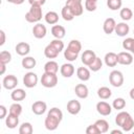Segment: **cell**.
Segmentation results:
<instances>
[{"label": "cell", "instance_id": "6da1fadb", "mask_svg": "<svg viewBox=\"0 0 134 134\" xmlns=\"http://www.w3.org/2000/svg\"><path fill=\"white\" fill-rule=\"evenodd\" d=\"M115 124L122 129L125 132H130L134 127V119L130 115V113L126 111H120L115 116Z\"/></svg>", "mask_w": 134, "mask_h": 134}, {"label": "cell", "instance_id": "7a4b0ae2", "mask_svg": "<svg viewBox=\"0 0 134 134\" xmlns=\"http://www.w3.org/2000/svg\"><path fill=\"white\" fill-rule=\"evenodd\" d=\"M42 17H43L42 6L40 5H30L29 10L25 14V20L28 23H39Z\"/></svg>", "mask_w": 134, "mask_h": 134}, {"label": "cell", "instance_id": "3957f363", "mask_svg": "<svg viewBox=\"0 0 134 134\" xmlns=\"http://www.w3.org/2000/svg\"><path fill=\"white\" fill-rule=\"evenodd\" d=\"M41 84L45 88H53L58 84V76L54 73H47L44 72L41 77Z\"/></svg>", "mask_w": 134, "mask_h": 134}, {"label": "cell", "instance_id": "277c9868", "mask_svg": "<svg viewBox=\"0 0 134 134\" xmlns=\"http://www.w3.org/2000/svg\"><path fill=\"white\" fill-rule=\"evenodd\" d=\"M109 82L113 87H121L124 84V74L119 70H112L109 74Z\"/></svg>", "mask_w": 134, "mask_h": 134}, {"label": "cell", "instance_id": "5b68a950", "mask_svg": "<svg viewBox=\"0 0 134 134\" xmlns=\"http://www.w3.org/2000/svg\"><path fill=\"white\" fill-rule=\"evenodd\" d=\"M65 5L69 6L71 8V10L73 12L75 17L81 16L84 12V6L82 3V0H67Z\"/></svg>", "mask_w": 134, "mask_h": 134}, {"label": "cell", "instance_id": "8992f818", "mask_svg": "<svg viewBox=\"0 0 134 134\" xmlns=\"http://www.w3.org/2000/svg\"><path fill=\"white\" fill-rule=\"evenodd\" d=\"M38 81H39L38 75L35 72H31V71L25 73L24 76H23V85L26 88H34V87H36L37 84H38Z\"/></svg>", "mask_w": 134, "mask_h": 134}, {"label": "cell", "instance_id": "52a82bcc", "mask_svg": "<svg viewBox=\"0 0 134 134\" xmlns=\"http://www.w3.org/2000/svg\"><path fill=\"white\" fill-rule=\"evenodd\" d=\"M2 85L7 90H14L18 85V79L14 74H8V75L4 76V79L2 81Z\"/></svg>", "mask_w": 134, "mask_h": 134}, {"label": "cell", "instance_id": "ba28073f", "mask_svg": "<svg viewBox=\"0 0 134 134\" xmlns=\"http://www.w3.org/2000/svg\"><path fill=\"white\" fill-rule=\"evenodd\" d=\"M96 111L103 115V116H108L111 114V111H112V106L110 104H108L107 102H98L96 104Z\"/></svg>", "mask_w": 134, "mask_h": 134}, {"label": "cell", "instance_id": "9c48e42d", "mask_svg": "<svg viewBox=\"0 0 134 134\" xmlns=\"http://www.w3.org/2000/svg\"><path fill=\"white\" fill-rule=\"evenodd\" d=\"M47 34V28L42 23H37L32 27V35L36 39H43Z\"/></svg>", "mask_w": 134, "mask_h": 134}, {"label": "cell", "instance_id": "30bf717a", "mask_svg": "<svg viewBox=\"0 0 134 134\" xmlns=\"http://www.w3.org/2000/svg\"><path fill=\"white\" fill-rule=\"evenodd\" d=\"M60 122H61L60 119H58L57 117H53V116L47 114V116H46V118H45V121H44V126H45V128H46L47 130H49V131H54V130L59 127Z\"/></svg>", "mask_w": 134, "mask_h": 134}, {"label": "cell", "instance_id": "8fae6325", "mask_svg": "<svg viewBox=\"0 0 134 134\" xmlns=\"http://www.w3.org/2000/svg\"><path fill=\"white\" fill-rule=\"evenodd\" d=\"M47 110V105L43 100H37L31 105V111L36 115H42L46 112Z\"/></svg>", "mask_w": 134, "mask_h": 134}, {"label": "cell", "instance_id": "7c38bea8", "mask_svg": "<svg viewBox=\"0 0 134 134\" xmlns=\"http://www.w3.org/2000/svg\"><path fill=\"white\" fill-rule=\"evenodd\" d=\"M82 109V105L79 100H75V99H71L67 103V111L71 114V115H76L80 113Z\"/></svg>", "mask_w": 134, "mask_h": 134}, {"label": "cell", "instance_id": "4fadbf2b", "mask_svg": "<svg viewBox=\"0 0 134 134\" xmlns=\"http://www.w3.org/2000/svg\"><path fill=\"white\" fill-rule=\"evenodd\" d=\"M117 60H118V64L130 65L133 62V55L128 51H121L117 53Z\"/></svg>", "mask_w": 134, "mask_h": 134}, {"label": "cell", "instance_id": "5bb4252c", "mask_svg": "<svg viewBox=\"0 0 134 134\" xmlns=\"http://www.w3.org/2000/svg\"><path fill=\"white\" fill-rule=\"evenodd\" d=\"M82 63L84 64V65H86V66H89L94 60H95V58H96V54H95V52L94 51H92V50H90V49H87V50H85L83 53H82Z\"/></svg>", "mask_w": 134, "mask_h": 134}, {"label": "cell", "instance_id": "9a60e30c", "mask_svg": "<svg viewBox=\"0 0 134 134\" xmlns=\"http://www.w3.org/2000/svg\"><path fill=\"white\" fill-rule=\"evenodd\" d=\"M74 93L79 98H87L89 95V90L85 84H77L74 87Z\"/></svg>", "mask_w": 134, "mask_h": 134}, {"label": "cell", "instance_id": "2e32d148", "mask_svg": "<svg viewBox=\"0 0 134 134\" xmlns=\"http://www.w3.org/2000/svg\"><path fill=\"white\" fill-rule=\"evenodd\" d=\"M15 50H16V52H17L19 55H21V57H26V55L29 53V51H30V46H29V44L26 43V42H20V43H18V44L16 45Z\"/></svg>", "mask_w": 134, "mask_h": 134}, {"label": "cell", "instance_id": "e0dca14e", "mask_svg": "<svg viewBox=\"0 0 134 134\" xmlns=\"http://www.w3.org/2000/svg\"><path fill=\"white\" fill-rule=\"evenodd\" d=\"M115 26H116V22L113 18H107L104 21L103 24V29L105 31V34L107 35H111L114 30H115Z\"/></svg>", "mask_w": 134, "mask_h": 134}, {"label": "cell", "instance_id": "ac0fdd59", "mask_svg": "<svg viewBox=\"0 0 134 134\" xmlns=\"http://www.w3.org/2000/svg\"><path fill=\"white\" fill-rule=\"evenodd\" d=\"M130 31V27L126 22H119L115 26L114 32L119 37H126Z\"/></svg>", "mask_w": 134, "mask_h": 134}, {"label": "cell", "instance_id": "d6986e66", "mask_svg": "<svg viewBox=\"0 0 134 134\" xmlns=\"http://www.w3.org/2000/svg\"><path fill=\"white\" fill-rule=\"evenodd\" d=\"M60 72L64 77H71L74 73V66L71 63H65L61 66Z\"/></svg>", "mask_w": 134, "mask_h": 134}, {"label": "cell", "instance_id": "ffe728a7", "mask_svg": "<svg viewBox=\"0 0 134 134\" xmlns=\"http://www.w3.org/2000/svg\"><path fill=\"white\" fill-rule=\"evenodd\" d=\"M104 61H105V64L108 67H115L118 63L117 54L115 52H108V53H106V55L104 58Z\"/></svg>", "mask_w": 134, "mask_h": 134}, {"label": "cell", "instance_id": "44dd1931", "mask_svg": "<svg viewBox=\"0 0 134 134\" xmlns=\"http://www.w3.org/2000/svg\"><path fill=\"white\" fill-rule=\"evenodd\" d=\"M90 69H88L87 67H79L76 69V75L77 77L83 81V82H87L89 81L90 76H91V73H90Z\"/></svg>", "mask_w": 134, "mask_h": 134}, {"label": "cell", "instance_id": "7402d4cb", "mask_svg": "<svg viewBox=\"0 0 134 134\" xmlns=\"http://www.w3.org/2000/svg\"><path fill=\"white\" fill-rule=\"evenodd\" d=\"M5 125L8 129H15L19 125V116L8 113V115L5 117Z\"/></svg>", "mask_w": 134, "mask_h": 134}, {"label": "cell", "instance_id": "603a6c76", "mask_svg": "<svg viewBox=\"0 0 134 134\" xmlns=\"http://www.w3.org/2000/svg\"><path fill=\"white\" fill-rule=\"evenodd\" d=\"M10 97L15 102H21L26 97V92L21 88H15L10 93Z\"/></svg>", "mask_w": 134, "mask_h": 134}, {"label": "cell", "instance_id": "cb8c5ba5", "mask_svg": "<svg viewBox=\"0 0 134 134\" xmlns=\"http://www.w3.org/2000/svg\"><path fill=\"white\" fill-rule=\"evenodd\" d=\"M66 30L65 27L62 25H53L51 27V35L54 37V39H63L65 37Z\"/></svg>", "mask_w": 134, "mask_h": 134}, {"label": "cell", "instance_id": "d4e9b609", "mask_svg": "<svg viewBox=\"0 0 134 134\" xmlns=\"http://www.w3.org/2000/svg\"><path fill=\"white\" fill-rule=\"evenodd\" d=\"M21 64H22V67L24 69H32L34 67H36L37 65V61L34 57H24L21 61Z\"/></svg>", "mask_w": 134, "mask_h": 134}, {"label": "cell", "instance_id": "484cf974", "mask_svg": "<svg viewBox=\"0 0 134 134\" xmlns=\"http://www.w3.org/2000/svg\"><path fill=\"white\" fill-rule=\"evenodd\" d=\"M58 71H59V64L55 61H48L47 63H45V65H44V72L57 74Z\"/></svg>", "mask_w": 134, "mask_h": 134}, {"label": "cell", "instance_id": "4316f807", "mask_svg": "<svg viewBox=\"0 0 134 134\" xmlns=\"http://www.w3.org/2000/svg\"><path fill=\"white\" fill-rule=\"evenodd\" d=\"M59 51L49 43L45 48H44V55L47 58V59H55L58 55H59Z\"/></svg>", "mask_w": 134, "mask_h": 134}, {"label": "cell", "instance_id": "83f0119b", "mask_svg": "<svg viewBox=\"0 0 134 134\" xmlns=\"http://www.w3.org/2000/svg\"><path fill=\"white\" fill-rule=\"evenodd\" d=\"M44 19H45L46 23H48V24H50V25H54V24H57L58 21H59V15H58L55 12L50 10V12H48V13L44 16Z\"/></svg>", "mask_w": 134, "mask_h": 134}, {"label": "cell", "instance_id": "f1b7e54d", "mask_svg": "<svg viewBox=\"0 0 134 134\" xmlns=\"http://www.w3.org/2000/svg\"><path fill=\"white\" fill-rule=\"evenodd\" d=\"M61 15H62V17H63V19H64L65 21H71V20H73L74 17H75L74 14H73V12L71 10V8H70L69 6H67V5H65V6L62 8Z\"/></svg>", "mask_w": 134, "mask_h": 134}, {"label": "cell", "instance_id": "f546056e", "mask_svg": "<svg viewBox=\"0 0 134 134\" xmlns=\"http://www.w3.org/2000/svg\"><path fill=\"white\" fill-rule=\"evenodd\" d=\"M97 95H98V97L102 98V99H108V98L111 97L112 91H111L110 88L104 86V87H100V88L97 89Z\"/></svg>", "mask_w": 134, "mask_h": 134}, {"label": "cell", "instance_id": "4dcf8cb0", "mask_svg": "<svg viewBox=\"0 0 134 134\" xmlns=\"http://www.w3.org/2000/svg\"><path fill=\"white\" fill-rule=\"evenodd\" d=\"M94 124H95V126L98 129L100 134L102 133H107L109 131V122L106 119H97Z\"/></svg>", "mask_w": 134, "mask_h": 134}, {"label": "cell", "instance_id": "1f68e13d", "mask_svg": "<svg viewBox=\"0 0 134 134\" xmlns=\"http://www.w3.org/2000/svg\"><path fill=\"white\" fill-rule=\"evenodd\" d=\"M119 17H120L125 22H126V21H129V20H131L132 17H133V12H132V9L129 8V7H124V8H121L120 12H119Z\"/></svg>", "mask_w": 134, "mask_h": 134}, {"label": "cell", "instance_id": "d6a6232c", "mask_svg": "<svg viewBox=\"0 0 134 134\" xmlns=\"http://www.w3.org/2000/svg\"><path fill=\"white\" fill-rule=\"evenodd\" d=\"M67 48L72 50V51H74V52H76V53H80V51L82 50V44H81V42L79 40H71L69 42Z\"/></svg>", "mask_w": 134, "mask_h": 134}, {"label": "cell", "instance_id": "836d02e7", "mask_svg": "<svg viewBox=\"0 0 134 134\" xmlns=\"http://www.w3.org/2000/svg\"><path fill=\"white\" fill-rule=\"evenodd\" d=\"M89 67V69L91 70V71H93V72H96V71H98V70H100L102 69V67H103V61L100 60V58H98V57H96L95 58V60L88 66Z\"/></svg>", "mask_w": 134, "mask_h": 134}, {"label": "cell", "instance_id": "e575fe53", "mask_svg": "<svg viewBox=\"0 0 134 134\" xmlns=\"http://www.w3.org/2000/svg\"><path fill=\"white\" fill-rule=\"evenodd\" d=\"M32 132H34V129L30 122H23L19 128L20 134H31Z\"/></svg>", "mask_w": 134, "mask_h": 134}, {"label": "cell", "instance_id": "d590c367", "mask_svg": "<svg viewBox=\"0 0 134 134\" xmlns=\"http://www.w3.org/2000/svg\"><path fill=\"white\" fill-rule=\"evenodd\" d=\"M122 5V1L121 0H107V6L111 9V10H117L120 9Z\"/></svg>", "mask_w": 134, "mask_h": 134}, {"label": "cell", "instance_id": "8d00e7d4", "mask_svg": "<svg viewBox=\"0 0 134 134\" xmlns=\"http://www.w3.org/2000/svg\"><path fill=\"white\" fill-rule=\"evenodd\" d=\"M77 57H79V53H76V52H74V51H72L68 48H66L64 50V58L68 62H74L77 59Z\"/></svg>", "mask_w": 134, "mask_h": 134}, {"label": "cell", "instance_id": "74e56055", "mask_svg": "<svg viewBox=\"0 0 134 134\" xmlns=\"http://www.w3.org/2000/svg\"><path fill=\"white\" fill-rule=\"evenodd\" d=\"M12 61V53L7 50H2L0 52V64H8Z\"/></svg>", "mask_w": 134, "mask_h": 134}, {"label": "cell", "instance_id": "f35d334b", "mask_svg": "<svg viewBox=\"0 0 134 134\" xmlns=\"http://www.w3.org/2000/svg\"><path fill=\"white\" fill-rule=\"evenodd\" d=\"M9 113L15 114L17 116H20L22 113V106L19 104V102H15L14 104L10 105L9 107Z\"/></svg>", "mask_w": 134, "mask_h": 134}, {"label": "cell", "instance_id": "ab89813d", "mask_svg": "<svg viewBox=\"0 0 134 134\" xmlns=\"http://www.w3.org/2000/svg\"><path fill=\"white\" fill-rule=\"evenodd\" d=\"M112 107L115 110H122L126 107V100L122 97H117L113 100L112 103Z\"/></svg>", "mask_w": 134, "mask_h": 134}, {"label": "cell", "instance_id": "60d3db41", "mask_svg": "<svg viewBox=\"0 0 134 134\" xmlns=\"http://www.w3.org/2000/svg\"><path fill=\"white\" fill-rule=\"evenodd\" d=\"M47 114H48V115H51V116H53V117H57V118L60 119L61 121H62V119H63V112H62L59 108H57V107L51 108V109L48 111Z\"/></svg>", "mask_w": 134, "mask_h": 134}, {"label": "cell", "instance_id": "b9f144b4", "mask_svg": "<svg viewBox=\"0 0 134 134\" xmlns=\"http://www.w3.org/2000/svg\"><path fill=\"white\" fill-rule=\"evenodd\" d=\"M96 2L97 1H95V0H85V8L88 12H94L97 7Z\"/></svg>", "mask_w": 134, "mask_h": 134}, {"label": "cell", "instance_id": "7bdbcfd3", "mask_svg": "<svg viewBox=\"0 0 134 134\" xmlns=\"http://www.w3.org/2000/svg\"><path fill=\"white\" fill-rule=\"evenodd\" d=\"M50 44H51L59 52H61V51L64 49V43H63L62 39H54V40H52V41L50 42Z\"/></svg>", "mask_w": 134, "mask_h": 134}, {"label": "cell", "instance_id": "ee69618b", "mask_svg": "<svg viewBox=\"0 0 134 134\" xmlns=\"http://www.w3.org/2000/svg\"><path fill=\"white\" fill-rule=\"evenodd\" d=\"M133 44H134V39L133 38H127L122 41V48L125 50H131Z\"/></svg>", "mask_w": 134, "mask_h": 134}, {"label": "cell", "instance_id": "f6af8a7d", "mask_svg": "<svg viewBox=\"0 0 134 134\" xmlns=\"http://www.w3.org/2000/svg\"><path fill=\"white\" fill-rule=\"evenodd\" d=\"M86 133H87V134H100L99 131H98V129L96 128L95 124L88 126L87 129H86Z\"/></svg>", "mask_w": 134, "mask_h": 134}, {"label": "cell", "instance_id": "bcb514c9", "mask_svg": "<svg viewBox=\"0 0 134 134\" xmlns=\"http://www.w3.org/2000/svg\"><path fill=\"white\" fill-rule=\"evenodd\" d=\"M7 114V109L4 105H0V119H3L6 117Z\"/></svg>", "mask_w": 134, "mask_h": 134}, {"label": "cell", "instance_id": "7dc6e473", "mask_svg": "<svg viewBox=\"0 0 134 134\" xmlns=\"http://www.w3.org/2000/svg\"><path fill=\"white\" fill-rule=\"evenodd\" d=\"M28 2H29L30 5H40V6H42V5L45 4L46 0H28Z\"/></svg>", "mask_w": 134, "mask_h": 134}, {"label": "cell", "instance_id": "c3c4849f", "mask_svg": "<svg viewBox=\"0 0 134 134\" xmlns=\"http://www.w3.org/2000/svg\"><path fill=\"white\" fill-rule=\"evenodd\" d=\"M4 43H5V32H4V30H0V46H2V45H4Z\"/></svg>", "mask_w": 134, "mask_h": 134}, {"label": "cell", "instance_id": "681fc988", "mask_svg": "<svg viewBox=\"0 0 134 134\" xmlns=\"http://www.w3.org/2000/svg\"><path fill=\"white\" fill-rule=\"evenodd\" d=\"M5 64H0V67H1V71H0V73L1 74H4V72H5Z\"/></svg>", "mask_w": 134, "mask_h": 134}, {"label": "cell", "instance_id": "f907efd6", "mask_svg": "<svg viewBox=\"0 0 134 134\" xmlns=\"http://www.w3.org/2000/svg\"><path fill=\"white\" fill-rule=\"evenodd\" d=\"M24 1H25V0H13V4H17V5H19V4H22Z\"/></svg>", "mask_w": 134, "mask_h": 134}, {"label": "cell", "instance_id": "816d5d0a", "mask_svg": "<svg viewBox=\"0 0 134 134\" xmlns=\"http://www.w3.org/2000/svg\"><path fill=\"white\" fill-rule=\"evenodd\" d=\"M129 95H130V97L134 100V88H132L131 90H130V92H129Z\"/></svg>", "mask_w": 134, "mask_h": 134}, {"label": "cell", "instance_id": "f5cc1de1", "mask_svg": "<svg viewBox=\"0 0 134 134\" xmlns=\"http://www.w3.org/2000/svg\"><path fill=\"white\" fill-rule=\"evenodd\" d=\"M111 133H112V134H116V133H117V134H121L122 132H121L120 130H112Z\"/></svg>", "mask_w": 134, "mask_h": 134}, {"label": "cell", "instance_id": "db71d44e", "mask_svg": "<svg viewBox=\"0 0 134 134\" xmlns=\"http://www.w3.org/2000/svg\"><path fill=\"white\" fill-rule=\"evenodd\" d=\"M130 51H131V52L134 54V44H133V46H132V48H131V50H130Z\"/></svg>", "mask_w": 134, "mask_h": 134}, {"label": "cell", "instance_id": "11a10c76", "mask_svg": "<svg viewBox=\"0 0 134 134\" xmlns=\"http://www.w3.org/2000/svg\"><path fill=\"white\" fill-rule=\"evenodd\" d=\"M7 2H9V3H13V0H6Z\"/></svg>", "mask_w": 134, "mask_h": 134}, {"label": "cell", "instance_id": "9f6ffc18", "mask_svg": "<svg viewBox=\"0 0 134 134\" xmlns=\"http://www.w3.org/2000/svg\"><path fill=\"white\" fill-rule=\"evenodd\" d=\"M95 1H97V0H95Z\"/></svg>", "mask_w": 134, "mask_h": 134}, {"label": "cell", "instance_id": "6f0895ef", "mask_svg": "<svg viewBox=\"0 0 134 134\" xmlns=\"http://www.w3.org/2000/svg\"><path fill=\"white\" fill-rule=\"evenodd\" d=\"M133 32H134V31H133Z\"/></svg>", "mask_w": 134, "mask_h": 134}]
</instances>
